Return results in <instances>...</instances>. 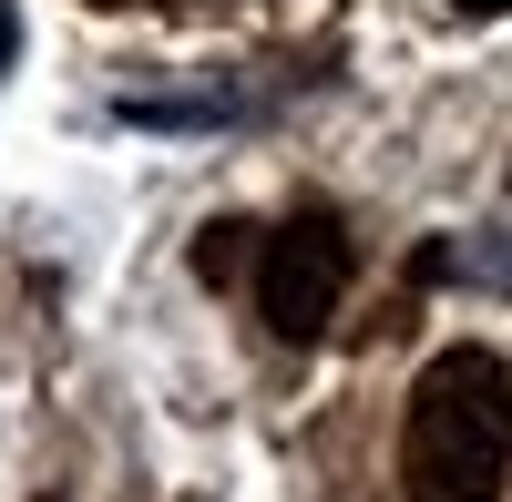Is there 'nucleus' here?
<instances>
[{"label": "nucleus", "mask_w": 512, "mask_h": 502, "mask_svg": "<svg viewBox=\"0 0 512 502\" xmlns=\"http://www.w3.org/2000/svg\"><path fill=\"white\" fill-rule=\"evenodd\" d=\"M512 482V359L461 339L410 380L400 502H502Z\"/></svg>", "instance_id": "obj_1"}, {"label": "nucleus", "mask_w": 512, "mask_h": 502, "mask_svg": "<svg viewBox=\"0 0 512 502\" xmlns=\"http://www.w3.org/2000/svg\"><path fill=\"white\" fill-rule=\"evenodd\" d=\"M349 226L328 216V205H297V216L256 246V308H267V328L287 349H318L328 339V318L338 298H349Z\"/></svg>", "instance_id": "obj_2"}, {"label": "nucleus", "mask_w": 512, "mask_h": 502, "mask_svg": "<svg viewBox=\"0 0 512 502\" xmlns=\"http://www.w3.org/2000/svg\"><path fill=\"white\" fill-rule=\"evenodd\" d=\"M256 246H267V236H256V226H236V216H226V226H205V246H195V277H216V287H226V277L256 257Z\"/></svg>", "instance_id": "obj_3"}, {"label": "nucleus", "mask_w": 512, "mask_h": 502, "mask_svg": "<svg viewBox=\"0 0 512 502\" xmlns=\"http://www.w3.org/2000/svg\"><path fill=\"white\" fill-rule=\"evenodd\" d=\"M11 52H21V11L0 0V72H11Z\"/></svg>", "instance_id": "obj_4"}, {"label": "nucleus", "mask_w": 512, "mask_h": 502, "mask_svg": "<svg viewBox=\"0 0 512 502\" xmlns=\"http://www.w3.org/2000/svg\"><path fill=\"white\" fill-rule=\"evenodd\" d=\"M451 11H512V0H451Z\"/></svg>", "instance_id": "obj_5"}]
</instances>
